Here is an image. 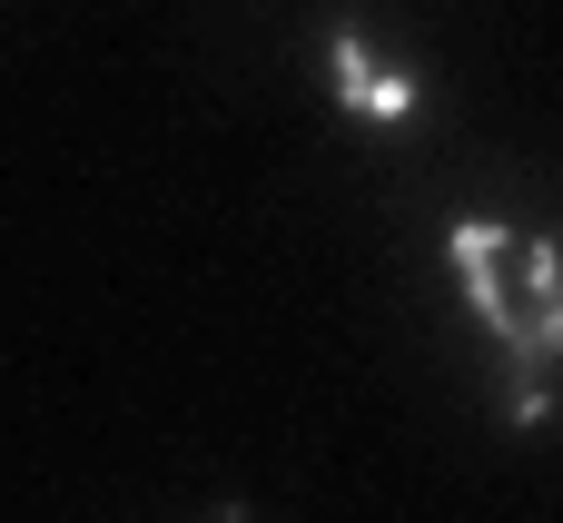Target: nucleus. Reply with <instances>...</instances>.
I'll use <instances>...</instances> for the list:
<instances>
[{
	"label": "nucleus",
	"mask_w": 563,
	"mask_h": 523,
	"mask_svg": "<svg viewBox=\"0 0 563 523\" xmlns=\"http://www.w3.org/2000/svg\"><path fill=\"white\" fill-rule=\"evenodd\" d=\"M327 99L336 109H356V119H416V69H396V59H376L356 30H336L327 40Z\"/></svg>",
	"instance_id": "f03ea898"
},
{
	"label": "nucleus",
	"mask_w": 563,
	"mask_h": 523,
	"mask_svg": "<svg viewBox=\"0 0 563 523\" xmlns=\"http://www.w3.org/2000/svg\"><path fill=\"white\" fill-rule=\"evenodd\" d=\"M544 356H563V277H554V307H544Z\"/></svg>",
	"instance_id": "20e7f679"
},
{
	"label": "nucleus",
	"mask_w": 563,
	"mask_h": 523,
	"mask_svg": "<svg viewBox=\"0 0 563 523\" xmlns=\"http://www.w3.org/2000/svg\"><path fill=\"white\" fill-rule=\"evenodd\" d=\"M198 523H257V514H247V504H218V514H198Z\"/></svg>",
	"instance_id": "39448f33"
},
{
	"label": "nucleus",
	"mask_w": 563,
	"mask_h": 523,
	"mask_svg": "<svg viewBox=\"0 0 563 523\" xmlns=\"http://www.w3.org/2000/svg\"><path fill=\"white\" fill-rule=\"evenodd\" d=\"M554 415V356H505V425H544Z\"/></svg>",
	"instance_id": "7ed1b4c3"
},
{
	"label": "nucleus",
	"mask_w": 563,
	"mask_h": 523,
	"mask_svg": "<svg viewBox=\"0 0 563 523\" xmlns=\"http://www.w3.org/2000/svg\"><path fill=\"white\" fill-rule=\"evenodd\" d=\"M445 257H455L465 307L485 316V336L505 356H544V307H554V277H563L554 237H525V227H495V218H455Z\"/></svg>",
	"instance_id": "f257e3e1"
}]
</instances>
